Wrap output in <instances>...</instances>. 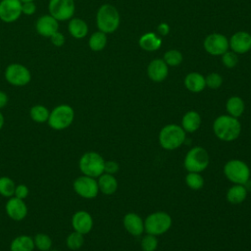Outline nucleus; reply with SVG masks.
<instances>
[{
    "label": "nucleus",
    "instance_id": "f257e3e1",
    "mask_svg": "<svg viewBox=\"0 0 251 251\" xmlns=\"http://www.w3.org/2000/svg\"><path fill=\"white\" fill-rule=\"evenodd\" d=\"M215 135L223 141L235 140L241 132V125L237 118L229 115L219 116L213 123Z\"/></svg>",
    "mask_w": 251,
    "mask_h": 251
},
{
    "label": "nucleus",
    "instance_id": "f03ea898",
    "mask_svg": "<svg viewBox=\"0 0 251 251\" xmlns=\"http://www.w3.org/2000/svg\"><path fill=\"white\" fill-rule=\"evenodd\" d=\"M121 18L117 8L111 4H103L96 14V25L100 31L113 33L120 25Z\"/></svg>",
    "mask_w": 251,
    "mask_h": 251
},
{
    "label": "nucleus",
    "instance_id": "7ed1b4c3",
    "mask_svg": "<svg viewBox=\"0 0 251 251\" xmlns=\"http://www.w3.org/2000/svg\"><path fill=\"white\" fill-rule=\"evenodd\" d=\"M184 140L185 131L177 125H167L159 133V143L166 150H175L180 147Z\"/></svg>",
    "mask_w": 251,
    "mask_h": 251
},
{
    "label": "nucleus",
    "instance_id": "20e7f679",
    "mask_svg": "<svg viewBox=\"0 0 251 251\" xmlns=\"http://www.w3.org/2000/svg\"><path fill=\"white\" fill-rule=\"evenodd\" d=\"M105 160L103 157L94 151H88L82 154L78 161V168L82 175L98 177L104 173Z\"/></svg>",
    "mask_w": 251,
    "mask_h": 251
},
{
    "label": "nucleus",
    "instance_id": "39448f33",
    "mask_svg": "<svg viewBox=\"0 0 251 251\" xmlns=\"http://www.w3.org/2000/svg\"><path fill=\"white\" fill-rule=\"evenodd\" d=\"M74 119V109L68 104H60L50 112L47 123L51 128L55 130H63L72 125Z\"/></svg>",
    "mask_w": 251,
    "mask_h": 251
},
{
    "label": "nucleus",
    "instance_id": "423d86ee",
    "mask_svg": "<svg viewBox=\"0 0 251 251\" xmlns=\"http://www.w3.org/2000/svg\"><path fill=\"white\" fill-rule=\"evenodd\" d=\"M172 226V218L166 212H154L144 221V230L148 234L160 235L167 232Z\"/></svg>",
    "mask_w": 251,
    "mask_h": 251
},
{
    "label": "nucleus",
    "instance_id": "0eeeda50",
    "mask_svg": "<svg viewBox=\"0 0 251 251\" xmlns=\"http://www.w3.org/2000/svg\"><path fill=\"white\" fill-rule=\"evenodd\" d=\"M209 165V154L200 146L191 148L185 155L183 166L190 173H201Z\"/></svg>",
    "mask_w": 251,
    "mask_h": 251
},
{
    "label": "nucleus",
    "instance_id": "6e6552de",
    "mask_svg": "<svg viewBox=\"0 0 251 251\" xmlns=\"http://www.w3.org/2000/svg\"><path fill=\"white\" fill-rule=\"evenodd\" d=\"M224 174L226 178L235 184H244L250 178L248 165L238 159H232L226 163Z\"/></svg>",
    "mask_w": 251,
    "mask_h": 251
},
{
    "label": "nucleus",
    "instance_id": "1a4fd4ad",
    "mask_svg": "<svg viewBox=\"0 0 251 251\" xmlns=\"http://www.w3.org/2000/svg\"><path fill=\"white\" fill-rule=\"evenodd\" d=\"M5 79L14 86H25L31 80L29 70L19 63L10 64L4 72Z\"/></svg>",
    "mask_w": 251,
    "mask_h": 251
},
{
    "label": "nucleus",
    "instance_id": "9d476101",
    "mask_svg": "<svg viewBox=\"0 0 251 251\" xmlns=\"http://www.w3.org/2000/svg\"><path fill=\"white\" fill-rule=\"evenodd\" d=\"M49 14L59 21L71 20L75 11V0H49Z\"/></svg>",
    "mask_w": 251,
    "mask_h": 251
},
{
    "label": "nucleus",
    "instance_id": "9b49d317",
    "mask_svg": "<svg viewBox=\"0 0 251 251\" xmlns=\"http://www.w3.org/2000/svg\"><path fill=\"white\" fill-rule=\"evenodd\" d=\"M73 187L75 192L85 199H92L95 198L99 192L98 183L95 177L87 176H80L76 177L73 183Z\"/></svg>",
    "mask_w": 251,
    "mask_h": 251
},
{
    "label": "nucleus",
    "instance_id": "f8f14e48",
    "mask_svg": "<svg viewBox=\"0 0 251 251\" xmlns=\"http://www.w3.org/2000/svg\"><path fill=\"white\" fill-rule=\"evenodd\" d=\"M204 49L213 56H222L229 48L228 39L222 33H211L204 39Z\"/></svg>",
    "mask_w": 251,
    "mask_h": 251
},
{
    "label": "nucleus",
    "instance_id": "ddd939ff",
    "mask_svg": "<svg viewBox=\"0 0 251 251\" xmlns=\"http://www.w3.org/2000/svg\"><path fill=\"white\" fill-rule=\"evenodd\" d=\"M22 15V2L20 0L0 1V20L4 23L16 22Z\"/></svg>",
    "mask_w": 251,
    "mask_h": 251
},
{
    "label": "nucleus",
    "instance_id": "4468645a",
    "mask_svg": "<svg viewBox=\"0 0 251 251\" xmlns=\"http://www.w3.org/2000/svg\"><path fill=\"white\" fill-rule=\"evenodd\" d=\"M5 211L10 219L14 221H22L27 215V206L23 199L12 196L6 202Z\"/></svg>",
    "mask_w": 251,
    "mask_h": 251
},
{
    "label": "nucleus",
    "instance_id": "2eb2a0df",
    "mask_svg": "<svg viewBox=\"0 0 251 251\" xmlns=\"http://www.w3.org/2000/svg\"><path fill=\"white\" fill-rule=\"evenodd\" d=\"M231 51L236 54H244L251 50V34L246 31H236L228 40Z\"/></svg>",
    "mask_w": 251,
    "mask_h": 251
},
{
    "label": "nucleus",
    "instance_id": "dca6fc26",
    "mask_svg": "<svg viewBox=\"0 0 251 251\" xmlns=\"http://www.w3.org/2000/svg\"><path fill=\"white\" fill-rule=\"evenodd\" d=\"M72 226L75 231L83 235L87 234L93 227V219L88 212L77 211L72 217Z\"/></svg>",
    "mask_w": 251,
    "mask_h": 251
},
{
    "label": "nucleus",
    "instance_id": "f3484780",
    "mask_svg": "<svg viewBox=\"0 0 251 251\" xmlns=\"http://www.w3.org/2000/svg\"><path fill=\"white\" fill-rule=\"evenodd\" d=\"M36 32L43 37H50L59 29L58 21L49 15H42L35 23Z\"/></svg>",
    "mask_w": 251,
    "mask_h": 251
},
{
    "label": "nucleus",
    "instance_id": "a211bd4d",
    "mask_svg": "<svg viewBox=\"0 0 251 251\" xmlns=\"http://www.w3.org/2000/svg\"><path fill=\"white\" fill-rule=\"evenodd\" d=\"M147 75L151 80L161 82L165 80L169 75V66L163 59H154L147 67Z\"/></svg>",
    "mask_w": 251,
    "mask_h": 251
},
{
    "label": "nucleus",
    "instance_id": "6ab92c4d",
    "mask_svg": "<svg viewBox=\"0 0 251 251\" xmlns=\"http://www.w3.org/2000/svg\"><path fill=\"white\" fill-rule=\"evenodd\" d=\"M123 223L126 231L133 236H139L144 231V222L141 217L135 213L126 214Z\"/></svg>",
    "mask_w": 251,
    "mask_h": 251
},
{
    "label": "nucleus",
    "instance_id": "aec40b11",
    "mask_svg": "<svg viewBox=\"0 0 251 251\" xmlns=\"http://www.w3.org/2000/svg\"><path fill=\"white\" fill-rule=\"evenodd\" d=\"M184 86L193 93L201 92L206 87L205 77L196 72H192L186 75L184 77Z\"/></svg>",
    "mask_w": 251,
    "mask_h": 251
},
{
    "label": "nucleus",
    "instance_id": "412c9836",
    "mask_svg": "<svg viewBox=\"0 0 251 251\" xmlns=\"http://www.w3.org/2000/svg\"><path fill=\"white\" fill-rule=\"evenodd\" d=\"M68 31L74 38L82 39L88 33V25L82 19L72 18L68 24Z\"/></svg>",
    "mask_w": 251,
    "mask_h": 251
},
{
    "label": "nucleus",
    "instance_id": "4be33fe9",
    "mask_svg": "<svg viewBox=\"0 0 251 251\" xmlns=\"http://www.w3.org/2000/svg\"><path fill=\"white\" fill-rule=\"evenodd\" d=\"M98 188L105 195H112L118 188V181L113 175L103 173L98 176Z\"/></svg>",
    "mask_w": 251,
    "mask_h": 251
},
{
    "label": "nucleus",
    "instance_id": "5701e85b",
    "mask_svg": "<svg viewBox=\"0 0 251 251\" xmlns=\"http://www.w3.org/2000/svg\"><path fill=\"white\" fill-rule=\"evenodd\" d=\"M138 44L141 49L152 52L158 50L162 45V39L154 32H146L140 36Z\"/></svg>",
    "mask_w": 251,
    "mask_h": 251
},
{
    "label": "nucleus",
    "instance_id": "b1692460",
    "mask_svg": "<svg viewBox=\"0 0 251 251\" xmlns=\"http://www.w3.org/2000/svg\"><path fill=\"white\" fill-rule=\"evenodd\" d=\"M201 125V117L196 111L186 112L181 119V127L184 131L194 132Z\"/></svg>",
    "mask_w": 251,
    "mask_h": 251
},
{
    "label": "nucleus",
    "instance_id": "393cba45",
    "mask_svg": "<svg viewBox=\"0 0 251 251\" xmlns=\"http://www.w3.org/2000/svg\"><path fill=\"white\" fill-rule=\"evenodd\" d=\"M34 248L33 237L26 234L16 236L10 244V251H33Z\"/></svg>",
    "mask_w": 251,
    "mask_h": 251
},
{
    "label": "nucleus",
    "instance_id": "a878e982",
    "mask_svg": "<svg viewBox=\"0 0 251 251\" xmlns=\"http://www.w3.org/2000/svg\"><path fill=\"white\" fill-rule=\"evenodd\" d=\"M247 197V190L243 184H235L228 188L226 192V199L229 203H242Z\"/></svg>",
    "mask_w": 251,
    "mask_h": 251
},
{
    "label": "nucleus",
    "instance_id": "bb28decb",
    "mask_svg": "<svg viewBox=\"0 0 251 251\" xmlns=\"http://www.w3.org/2000/svg\"><path fill=\"white\" fill-rule=\"evenodd\" d=\"M226 109L229 116L238 118L243 114L245 105L243 100L239 96H231L226 101Z\"/></svg>",
    "mask_w": 251,
    "mask_h": 251
},
{
    "label": "nucleus",
    "instance_id": "cd10ccee",
    "mask_svg": "<svg viewBox=\"0 0 251 251\" xmlns=\"http://www.w3.org/2000/svg\"><path fill=\"white\" fill-rule=\"evenodd\" d=\"M106 44H107V35L106 33L100 30L93 32L88 39V46L94 52L103 50L106 47Z\"/></svg>",
    "mask_w": 251,
    "mask_h": 251
},
{
    "label": "nucleus",
    "instance_id": "c85d7f7f",
    "mask_svg": "<svg viewBox=\"0 0 251 251\" xmlns=\"http://www.w3.org/2000/svg\"><path fill=\"white\" fill-rule=\"evenodd\" d=\"M50 111L43 105H34L29 110V116L31 120L38 124H43L48 121Z\"/></svg>",
    "mask_w": 251,
    "mask_h": 251
},
{
    "label": "nucleus",
    "instance_id": "c756f323",
    "mask_svg": "<svg viewBox=\"0 0 251 251\" xmlns=\"http://www.w3.org/2000/svg\"><path fill=\"white\" fill-rule=\"evenodd\" d=\"M16 184L14 180L9 176L0 177V195L10 198L14 196Z\"/></svg>",
    "mask_w": 251,
    "mask_h": 251
},
{
    "label": "nucleus",
    "instance_id": "7c9ffc66",
    "mask_svg": "<svg viewBox=\"0 0 251 251\" xmlns=\"http://www.w3.org/2000/svg\"><path fill=\"white\" fill-rule=\"evenodd\" d=\"M34 247L39 251H48L52 247V239L46 233H37L33 237Z\"/></svg>",
    "mask_w": 251,
    "mask_h": 251
},
{
    "label": "nucleus",
    "instance_id": "2f4dec72",
    "mask_svg": "<svg viewBox=\"0 0 251 251\" xmlns=\"http://www.w3.org/2000/svg\"><path fill=\"white\" fill-rule=\"evenodd\" d=\"M83 243H84L83 234L75 230L71 232L66 238L67 247L71 250H78L79 248H81Z\"/></svg>",
    "mask_w": 251,
    "mask_h": 251
},
{
    "label": "nucleus",
    "instance_id": "473e14b6",
    "mask_svg": "<svg viewBox=\"0 0 251 251\" xmlns=\"http://www.w3.org/2000/svg\"><path fill=\"white\" fill-rule=\"evenodd\" d=\"M182 54L180 51L176 50V49H171L169 51H167L164 54V61L165 63L170 66V67H176L181 64L182 62Z\"/></svg>",
    "mask_w": 251,
    "mask_h": 251
},
{
    "label": "nucleus",
    "instance_id": "72a5a7b5",
    "mask_svg": "<svg viewBox=\"0 0 251 251\" xmlns=\"http://www.w3.org/2000/svg\"><path fill=\"white\" fill-rule=\"evenodd\" d=\"M185 182L187 186L193 190H198L202 188L204 185V179L199 173L188 172V174L185 176Z\"/></svg>",
    "mask_w": 251,
    "mask_h": 251
},
{
    "label": "nucleus",
    "instance_id": "f704fd0d",
    "mask_svg": "<svg viewBox=\"0 0 251 251\" xmlns=\"http://www.w3.org/2000/svg\"><path fill=\"white\" fill-rule=\"evenodd\" d=\"M140 245L143 251H155L158 247V239L156 238V235L147 233V235L141 239Z\"/></svg>",
    "mask_w": 251,
    "mask_h": 251
},
{
    "label": "nucleus",
    "instance_id": "c9c22d12",
    "mask_svg": "<svg viewBox=\"0 0 251 251\" xmlns=\"http://www.w3.org/2000/svg\"><path fill=\"white\" fill-rule=\"evenodd\" d=\"M206 86L211 89H218L223 84V77L218 73H211L205 77Z\"/></svg>",
    "mask_w": 251,
    "mask_h": 251
},
{
    "label": "nucleus",
    "instance_id": "e433bc0d",
    "mask_svg": "<svg viewBox=\"0 0 251 251\" xmlns=\"http://www.w3.org/2000/svg\"><path fill=\"white\" fill-rule=\"evenodd\" d=\"M222 62L228 69L234 68L238 63V56L233 51H226L222 55Z\"/></svg>",
    "mask_w": 251,
    "mask_h": 251
},
{
    "label": "nucleus",
    "instance_id": "4c0bfd02",
    "mask_svg": "<svg viewBox=\"0 0 251 251\" xmlns=\"http://www.w3.org/2000/svg\"><path fill=\"white\" fill-rule=\"evenodd\" d=\"M28 187L25 185V184H18L16 185V188H15V192H14V196L17 197V198H20V199H25L28 195Z\"/></svg>",
    "mask_w": 251,
    "mask_h": 251
},
{
    "label": "nucleus",
    "instance_id": "58836bf2",
    "mask_svg": "<svg viewBox=\"0 0 251 251\" xmlns=\"http://www.w3.org/2000/svg\"><path fill=\"white\" fill-rule=\"evenodd\" d=\"M50 41L51 43L56 46V47H61L64 45L65 43V36L62 32H60L59 30L56 31L54 34H52L50 37Z\"/></svg>",
    "mask_w": 251,
    "mask_h": 251
},
{
    "label": "nucleus",
    "instance_id": "ea45409f",
    "mask_svg": "<svg viewBox=\"0 0 251 251\" xmlns=\"http://www.w3.org/2000/svg\"><path fill=\"white\" fill-rule=\"evenodd\" d=\"M119 169H120V166L116 161H105L104 173L114 175L119 171Z\"/></svg>",
    "mask_w": 251,
    "mask_h": 251
},
{
    "label": "nucleus",
    "instance_id": "a19ab883",
    "mask_svg": "<svg viewBox=\"0 0 251 251\" xmlns=\"http://www.w3.org/2000/svg\"><path fill=\"white\" fill-rule=\"evenodd\" d=\"M36 6L33 2H25L22 3V14H25L26 16H31L35 13Z\"/></svg>",
    "mask_w": 251,
    "mask_h": 251
},
{
    "label": "nucleus",
    "instance_id": "79ce46f5",
    "mask_svg": "<svg viewBox=\"0 0 251 251\" xmlns=\"http://www.w3.org/2000/svg\"><path fill=\"white\" fill-rule=\"evenodd\" d=\"M157 31H158L159 34L165 36V35H167V34L170 32V26H169L168 24L162 23V24H160V25L157 26Z\"/></svg>",
    "mask_w": 251,
    "mask_h": 251
},
{
    "label": "nucleus",
    "instance_id": "37998d69",
    "mask_svg": "<svg viewBox=\"0 0 251 251\" xmlns=\"http://www.w3.org/2000/svg\"><path fill=\"white\" fill-rule=\"evenodd\" d=\"M8 101H9L8 95L4 91L0 90V109L4 108L8 104Z\"/></svg>",
    "mask_w": 251,
    "mask_h": 251
},
{
    "label": "nucleus",
    "instance_id": "c03bdc74",
    "mask_svg": "<svg viewBox=\"0 0 251 251\" xmlns=\"http://www.w3.org/2000/svg\"><path fill=\"white\" fill-rule=\"evenodd\" d=\"M244 187L246 188V190H247V192H249V191H251V179L249 178L244 184Z\"/></svg>",
    "mask_w": 251,
    "mask_h": 251
},
{
    "label": "nucleus",
    "instance_id": "a18cd8bd",
    "mask_svg": "<svg viewBox=\"0 0 251 251\" xmlns=\"http://www.w3.org/2000/svg\"><path fill=\"white\" fill-rule=\"evenodd\" d=\"M3 125H4V117H3L2 113L0 112V129L3 127Z\"/></svg>",
    "mask_w": 251,
    "mask_h": 251
},
{
    "label": "nucleus",
    "instance_id": "49530a36",
    "mask_svg": "<svg viewBox=\"0 0 251 251\" xmlns=\"http://www.w3.org/2000/svg\"><path fill=\"white\" fill-rule=\"evenodd\" d=\"M22 3H25V2H33L34 0H20Z\"/></svg>",
    "mask_w": 251,
    "mask_h": 251
},
{
    "label": "nucleus",
    "instance_id": "de8ad7c7",
    "mask_svg": "<svg viewBox=\"0 0 251 251\" xmlns=\"http://www.w3.org/2000/svg\"><path fill=\"white\" fill-rule=\"evenodd\" d=\"M48 251H58V250H54V249H50V250H48Z\"/></svg>",
    "mask_w": 251,
    "mask_h": 251
}]
</instances>
